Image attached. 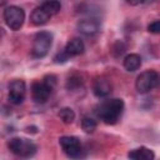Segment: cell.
I'll list each match as a JSON object with an SVG mask.
<instances>
[{
    "label": "cell",
    "instance_id": "5bb4252c",
    "mask_svg": "<svg viewBox=\"0 0 160 160\" xmlns=\"http://www.w3.org/2000/svg\"><path fill=\"white\" fill-rule=\"evenodd\" d=\"M122 64L128 71H136L141 66V58L138 54H129L124 58Z\"/></svg>",
    "mask_w": 160,
    "mask_h": 160
},
{
    "label": "cell",
    "instance_id": "8fae6325",
    "mask_svg": "<svg viewBox=\"0 0 160 160\" xmlns=\"http://www.w3.org/2000/svg\"><path fill=\"white\" fill-rule=\"evenodd\" d=\"M64 50L70 55V58H72V56H78L80 54H82L85 50V45H84V41L81 39L74 38V39L68 41Z\"/></svg>",
    "mask_w": 160,
    "mask_h": 160
},
{
    "label": "cell",
    "instance_id": "5b68a950",
    "mask_svg": "<svg viewBox=\"0 0 160 160\" xmlns=\"http://www.w3.org/2000/svg\"><path fill=\"white\" fill-rule=\"evenodd\" d=\"M4 20H5V24L11 30H14V31L20 30V28L22 26V24L25 21V12L21 8L10 5V6L5 8V10H4Z\"/></svg>",
    "mask_w": 160,
    "mask_h": 160
},
{
    "label": "cell",
    "instance_id": "d6986e66",
    "mask_svg": "<svg viewBox=\"0 0 160 160\" xmlns=\"http://www.w3.org/2000/svg\"><path fill=\"white\" fill-rule=\"evenodd\" d=\"M125 50H126V46H125V44L122 42V41H116L115 42V45H114V48H112V52H114V55L116 56V58H119V56H121L124 52H125Z\"/></svg>",
    "mask_w": 160,
    "mask_h": 160
},
{
    "label": "cell",
    "instance_id": "e0dca14e",
    "mask_svg": "<svg viewBox=\"0 0 160 160\" xmlns=\"http://www.w3.org/2000/svg\"><path fill=\"white\" fill-rule=\"evenodd\" d=\"M96 126H98L96 120H94L92 118H90V116H84L82 118V120H81V128H82V130L85 132H88V134L94 132L95 129H96Z\"/></svg>",
    "mask_w": 160,
    "mask_h": 160
},
{
    "label": "cell",
    "instance_id": "9c48e42d",
    "mask_svg": "<svg viewBox=\"0 0 160 160\" xmlns=\"http://www.w3.org/2000/svg\"><path fill=\"white\" fill-rule=\"evenodd\" d=\"M112 86L110 81L105 78H98L92 84V92L98 98H106L111 94Z\"/></svg>",
    "mask_w": 160,
    "mask_h": 160
},
{
    "label": "cell",
    "instance_id": "7c38bea8",
    "mask_svg": "<svg viewBox=\"0 0 160 160\" xmlns=\"http://www.w3.org/2000/svg\"><path fill=\"white\" fill-rule=\"evenodd\" d=\"M128 158L134 159V160H152L155 158V154L152 150H150L145 146H140L138 149L131 150L128 154Z\"/></svg>",
    "mask_w": 160,
    "mask_h": 160
},
{
    "label": "cell",
    "instance_id": "ac0fdd59",
    "mask_svg": "<svg viewBox=\"0 0 160 160\" xmlns=\"http://www.w3.org/2000/svg\"><path fill=\"white\" fill-rule=\"evenodd\" d=\"M82 84L81 79L78 78V76H71L68 79V82H66V88L70 89V90H74V89H78L80 85Z\"/></svg>",
    "mask_w": 160,
    "mask_h": 160
},
{
    "label": "cell",
    "instance_id": "44dd1931",
    "mask_svg": "<svg viewBox=\"0 0 160 160\" xmlns=\"http://www.w3.org/2000/svg\"><path fill=\"white\" fill-rule=\"evenodd\" d=\"M148 30L152 34H160V20H156V21H152L151 24H149Z\"/></svg>",
    "mask_w": 160,
    "mask_h": 160
},
{
    "label": "cell",
    "instance_id": "6da1fadb",
    "mask_svg": "<svg viewBox=\"0 0 160 160\" xmlns=\"http://www.w3.org/2000/svg\"><path fill=\"white\" fill-rule=\"evenodd\" d=\"M124 101L121 99L114 98L109 100H104L96 106V115L100 120H102L108 125H114L120 119L124 111Z\"/></svg>",
    "mask_w": 160,
    "mask_h": 160
},
{
    "label": "cell",
    "instance_id": "7402d4cb",
    "mask_svg": "<svg viewBox=\"0 0 160 160\" xmlns=\"http://www.w3.org/2000/svg\"><path fill=\"white\" fill-rule=\"evenodd\" d=\"M126 2H128V4H130V5H132V6H136V5L142 4V2H144V0H126Z\"/></svg>",
    "mask_w": 160,
    "mask_h": 160
},
{
    "label": "cell",
    "instance_id": "9a60e30c",
    "mask_svg": "<svg viewBox=\"0 0 160 160\" xmlns=\"http://www.w3.org/2000/svg\"><path fill=\"white\" fill-rule=\"evenodd\" d=\"M40 6H41L50 16L56 15V14L60 11V9H61V4H60L59 0H46V1H44Z\"/></svg>",
    "mask_w": 160,
    "mask_h": 160
},
{
    "label": "cell",
    "instance_id": "ba28073f",
    "mask_svg": "<svg viewBox=\"0 0 160 160\" xmlns=\"http://www.w3.org/2000/svg\"><path fill=\"white\" fill-rule=\"evenodd\" d=\"M52 89L54 88L50 86L45 80H42V81H35L32 84V86H31V96H32V100L35 102H38V104L45 102L49 99Z\"/></svg>",
    "mask_w": 160,
    "mask_h": 160
},
{
    "label": "cell",
    "instance_id": "8992f818",
    "mask_svg": "<svg viewBox=\"0 0 160 160\" xmlns=\"http://www.w3.org/2000/svg\"><path fill=\"white\" fill-rule=\"evenodd\" d=\"M59 144H60L64 154L68 158L75 159V158H79L81 155L82 146H81V142L78 138H75V136H61L59 139Z\"/></svg>",
    "mask_w": 160,
    "mask_h": 160
},
{
    "label": "cell",
    "instance_id": "7a4b0ae2",
    "mask_svg": "<svg viewBox=\"0 0 160 160\" xmlns=\"http://www.w3.org/2000/svg\"><path fill=\"white\" fill-rule=\"evenodd\" d=\"M9 150L19 158H31L36 154L38 146L29 139L25 138H12L8 141Z\"/></svg>",
    "mask_w": 160,
    "mask_h": 160
},
{
    "label": "cell",
    "instance_id": "603a6c76",
    "mask_svg": "<svg viewBox=\"0 0 160 160\" xmlns=\"http://www.w3.org/2000/svg\"><path fill=\"white\" fill-rule=\"evenodd\" d=\"M155 0H144V2L145 4H151V2H154Z\"/></svg>",
    "mask_w": 160,
    "mask_h": 160
},
{
    "label": "cell",
    "instance_id": "277c9868",
    "mask_svg": "<svg viewBox=\"0 0 160 160\" xmlns=\"http://www.w3.org/2000/svg\"><path fill=\"white\" fill-rule=\"evenodd\" d=\"M160 82V75L155 70H145L136 78V90L141 94L149 92L155 89Z\"/></svg>",
    "mask_w": 160,
    "mask_h": 160
},
{
    "label": "cell",
    "instance_id": "3957f363",
    "mask_svg": "<svg viewBox=\"0 0 160 160\" xmlns=\"http://www.w3.org/2000/svg\"><path fill=\"white\" fill-rule=\"evenodd\" d=\"M52 45V34L49 31H39L32 41L31 55L35 59H41L48 55Z\"/></svg>",
    "mask_w": 160,
    "mask_h": 160
},
{
    "label": "cell",
    "instance_id": "52a82bcc",
    "mask_svg": "<svg viewBox=\"0 0 160 160\" xmlns=\"http://www.w3.org/2000/svg\"><path fill=\"white\" fill-rule=\"evenodd\" d=\"M26 94V85L22 80L15 79L9 84V100L10 102L19 105L24 101Z\"/></svg>",
    "mask_w": 160,
    "mask_h": 160
},
{
    "label": "cell",
    "instance_id": "ffe728a7",
    "mask_svg": "<svg viewBox=\"0 0 160 160\" xmlns=\"http://www.w3.org/2000/svg\"><path fill=\"white\" fill-rule=\"evenodd\" d=\"M69 59H70V55H69L65 50H62V51H60V52H58V54L55 55L54 61L58 62V64H60V62H65V61H68Z\"/></svg>",
    "mask_w": 160,
    "mask_h": 160
},
{
    "label": "cell",
    "instance_id": "2e32d148",
    "mask_svg": "<svg viewBox=\"0 0 160 160\" xmlns=\"http://www.w3.org/2000/svg\"><path fill=\"white\" fill-rule=\"evenodd\" d=\"M59 118L62 120V122L65 124H71L75 120V112L72 109L70 108H62L59 111Z\"/></svg>",
    "mask_w": 160,
    "mask_h": 160
},
{
    "label": "cell",
    "instance_id": "30bf717a",
    "mask_svg": "<svg viewBox=\"0 0 160 160\" xmlns=\"http://www.w3.org/2000/svg\"><path fill=\"white\" fill-rule=\"evenodd\" d=\"M78 29L84 35H94L100 30V22L96 19H82L78 24Z\"/></svg>",
    "mask_w": 160,
    "mask_h": 160
},
{
    "label": "cell",
    "instance_id": "4fadbf2b",
    "mask_svg": "<svg viewBox=\"0 0 160 160\" xmlns=\"http://www.w3.org/2000/svg\"><path fill=\"white\" fill-rule=\"evenodd\" d=\"M50 18H51V16H50V15L41 8V6L35 8V9L32 10L31 15H30V20H31V22H32L34 25H36V26L45 25V24L49 21Z\"/></svg>",
    "mask_w": 160,
    "mask_h": 160
}]
</instances>
